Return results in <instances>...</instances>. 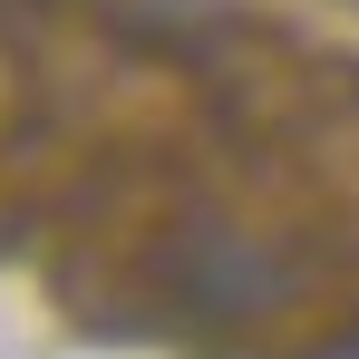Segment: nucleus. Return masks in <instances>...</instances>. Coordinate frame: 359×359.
I'll return each instance as SVG.
<instances>
[{
  "mask_svg": "<svg viewBox=\"0 0 359 359\" xmlns=\"http://www.w3.org/2000/svg\"><path fill=\"white\" fill-rule=\"evenodd\" d=\"M0 252L126 330L359 340V59L117 0H0Z\"/></svg>",
  "mask_w": 359,
  "mask_h": 359,
  "instance_id": "f257e3e1",
  "label": "nucleus"
}]
</instances>
